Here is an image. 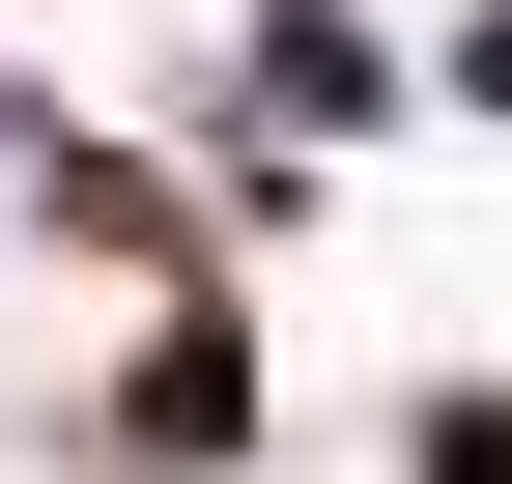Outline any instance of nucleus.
Here are the masks:
<instances>
[{"mask_svg":"<svg viewBox=\"0 0 512 484\" xmlns=\"http://www.w3.org/2000/svg\"><path fill=\"white\" fill-rule=\"evenodd\" d=\"M228 428H256V371H228L200 314H171V342H143V456H228Z\"/></svg>","mask_w":512,"mask_h":484,"instance_id":"f03ea898","label":"nucleus"},{"mask_svg":"<svg viewBox=\"0 0 512 484\" xmlns=\"http://www.w3.org/2000/svg\"><path fill=\"white\" fill-rule=\"evenodd\" d=\"M256 86H285V114H313V143H342V114H399V57H370V29H342V0H285V29H256Z\"/></svg>","mask_w":512,"mask_h":484,"instance_id":"f257e3e1","label":"nucleus"},{"mask_svg":"<svg viewBox=\"0 0 512 484\" xmlns=\"http://www.w3.org/2000/svg\"><path fill=\"white\" fill-rule=\"evenodd\" d=\"M456 86H484V114H512V0H484V29H456Z\"/></svg>","mask_w":512,"mask_h":484,"instance_id":"20e7f679","label":"nucleus"},{"mask_svg":"<svg viewBox=\"0 0 512 484\" xmlns=\"http://www.w3.org/2000/svg\"><path fill=\"white\" fill-rule=\"evenodd\" d=\"M427 484H512V399H456V428H427Z\"/></svg>","mask_w":512,"mask_h":484,"instance_id":"7ed1b4c3","label":"nucleus"}]
</instances>
